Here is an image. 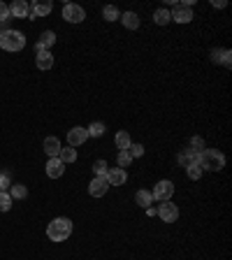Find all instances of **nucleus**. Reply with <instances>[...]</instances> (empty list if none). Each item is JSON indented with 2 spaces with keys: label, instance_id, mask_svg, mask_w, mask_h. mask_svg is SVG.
<instances>
[{
  "label": "nucleus",
  "instance_id": "obj_23",
  "mask_svg": "<svg viewBox=\"0 0 232 260\" xmlns=\"http://www.w3.org/2000/svg\"><path fill=\"white\" fill-rule=\"evenodd\" d=\"M7 193L12 195V200H26L28 197V189L23 186V184H12Z\"/></svg>",
  "mask_w": 232,
  "mask_h": 260
},
{
  "label": "nucleus",
  "instance_id": "obj_8",
  "mask_svg": "<svg viewBox=\"0 0 232 260\" xmlns=\"http://www.w3.org/2000/svg\"><path fill=\"white\" fill-rule=\"evenodd\" d=\"M89 140V133H86V128L81 126H74L72 130H68V146H72V149H77V146H81V144Z\"/></svg>",
  "mask_w": 232,
  "mask_h": 260
},
{
  "label": "nucleus",
  "instance_id": "obj_19",
  "mask_svg": "<svg viewBox=\"0 0 232 260\" xmlns=\"http://www.w3.org/2000/svg\"><path fill=\"white\" fill-rule=\"evenodd\" d=\"M30 7L35 12V17H49L51 9H54V2H49V0H37V2H33Z\"/></svg>",
  "mask_w": 232,
  "mask_h": 260
},
{
  "label": "nucleus",
  "instance_id": "obj_17",
  "mask_svg": "<svg viewBox=\"0 0 232 260\" xmlns=\"http://www.w3.org/2000/svg\"><path fill=\"white\" fill-rule=\"evenodd\" d=\"M197 158H200V153L193 151L190 146H186L184 151L179 153V163H181V167H190V165H197Z\"/></svg>",
  "mask_w": 232,
  "mask_h": 260
},
{
  "label": "nucleus",
  "instance_id": "obj_34",
  "mask_svg": "<svg viewBox=\"0 0 232 260\" xmlns=\"http://www.w3.org/2000/svg\"><path fill=\"white\" fill-rule=\"evenodd\" d=\"M5 21H9V5L0 2V24H5Z\"/></svg>",
  "mask_w": 232,
  "mask_h": 260
},
{
  "label": "nucleus",
  "instance_id": "obj_5",
  "mask_svg": "<svg viewBox=\"0 0 232 260\" xmlns=\"http://www.w3.org/2000/svg\"><path fill=\"white\" fill-rule=\"evenodd\" d=\"M156 214L161 216L162 223H174L179 218V207L172 202V200H167V202H158V209H156Z\"/></svg>",
  "mask_w": 232,
  "mask_h": 260
},
{
  "label": "nucleus",
  "instance_id": "obj_4",
  "mask_svg": "<svg viewBox=\"0 0 232 260\" xmlns=\"http://www.w3.org/2000/svg\"><path fill=\"white\" fill-rule=\"evenodd\" d=\"M151 195H153L156 202H167V200H172V195H174V184H172L170 179L158 181V184L153 186Z\"/></svg>",
  "mask_w": 232,
  "mask_h": 260
},
{
  "label": "nucleus",
  "instance_id": "obj_31",
  "mask_svg": "<svg viewBox=\"0 0 232 260\" xmlns=\"http://www.w3.org/2000/svg\"><path fill=\"white\" fill-rule=\"evenodd\" d=\"M202 167L200 165H190V167H186V174H188V179H193V181H197L200 177H202Z\"/></svg>",
  "mask_w": 232,
  "mask_h": 260
},
{
  "label": "nucleus",
  "instance_id": "obj_30",
  "mask_svg": "<svg viewBox=\"0 0 232 260\" xmlns=\"http://www.w3.org/2000/svg\"><path fill=\"white\" fill-rule=\"evenodd\" d=\"M9 186H12V177H9V172H0V193H7Z\"/></svg>",
  "mask_w": 232,
  "mask_h": 260
},
{
  "label": "nucleus",
  "instance_id": "obj_14",
  "mask_svg": "<svg viewBox=\"0 0 232 260\" xmlns=\"http://www.w3.org/2000/svg\"><path fill=\"white\" fill-rule=\"evenodd\" d=\"M42 149H45V153L49 156V158H58V153H61V149H63V146H61V140L51 135V137H46V140H45Z\"/></svg>",
  "mask_w": 232,
  "mask_h": 260
},
{
  "label": "nucleus",
  "instance_id": "obj_35",
  "mask_svg": "<svg viewBox=\"0 0 232 260\" xmlns=\"http://www.w3.org/2000/svg\"><path fill=\"white\" fill-rule=\"evenodd\" d=\"M211 7L223 9V7H228V2H225V0H211Z\"/></svg>",
  "mask_w": 232,
  "mask_h": 260
},
{
  "label": "nucleus",
  "instance_id": "obj_2",
  "mask_svg": "<svg viewBox=\"0 0 232 260\" xmlns=\"http://www.w3.org/2000/svg\"><path fill=\"white\" fill-rule=\"evenodd\" d=\"M197 165L207 172H221L225 167V156L218 149H205V151H200Z\"/></svg>",
  "mask_w": 232,
  "mask_h": 260
},
{
  "label": "nucleus",
  "instance_id": "obj_15",
  "mask_svg": "<svg viewBox=\"0 0 232 260\" xmlns=\"http://www.w3.org/2000/svg\"><path fill=\"white\" fill-rule=\"evenodd\" d=\"M35 65H37V70H51L54 68V54L51 51H37Z\"/></svg>",
  "mask_w": 232,
  "mask_h": 260
},
{
  "label": "nucleus",
  "instance_id": "obj_26",
  "mask_svg": "<svg viewBox=\"0 0 232 260\" xmlns=\"http://www.w3.org/2000/svg\"><path fill=\"white\" fill-rule=\"evenodd\" d=\"M102 17H105L107 24H112V21H118V19H121V12H118L114 5H107V7L102 9Z\"/></svg>",
  "mask_w": 232,
  "mask_h": 260
},
{
  "label": "nucleus",
  "instance_id": "obj_1",
  "mask_svg": "<svg viewBox=\"0 0 232 260\" xmlns=\"http://www.w3.org/2000/svg\"><path fill=\"white\" fill-rule=\"evenodd\" d=\"M72 228H74V225H72L70 218L58 216V218H54L51 223L46 225V237H49L51 242H65V239H70Z\"/></svg>",
  "mask_w": 232,
  "mask_h": 260
},
{
  "label": "nucleus",
  "instance_id": "obj_9",
  "mask_svg": "<svg viewBox=\"0 0 232 260\" xmlns=\"http://www.w3.org/2000/svg\"><path fill=\"white\" fill-rule=\"evenodd\" d=\"M107 189H109V184L105 177H93L89 184V195L91 197H102V195H107Z\"/></svg>",
  "mask_w": 232,
  "mask_h": 260
},
{
  "label": "nucleus",
  "instance_id": "obj_13",
  "mask_svg": "<svg viewBox=\"0 0 232 260\" xmlns=\"http://www.w3.org/2000/svg\"><path fill=\"white\" fill-rule=\"evenodd\" d=\"M28 9H30V2H26V0H14V2L9 5V17L26 19L28 17Z\"/></svg>",
  "mask_w": 232,
  "mask_h": 260
},
{
  "label": "nucleus",
  "instance_id": "obj_25",
  "mask_svg": "<svg viewBox=\"0 0 232 260\" xmlns=\"http://www.w3.org/2000/svg\"><path fill=\"white\" fill-rule=\"evenodd\" d=\"M105 130H107V126H105L102 121H93V123L86 128L89 137H102V135H105Z\"/></svg>",
  "mask_w": 232,
  "mask_h": 260
},
{
  "label": "nucleus",
  "instance_id": "obj_24",
  "mask_svg": "<svg viewBox=\"0 0 232 260\" xmlns=\"http://www.w3.org/2000/svg\"><path fill=\"white\" fill-rule=\"evenodd\" d=\"M153 21H156L158 26H167V24L172 21V17H170V9H165V7L156 9V12H153Z\"/></svg>",
  "mask_w": 232,
  "mask_h": 260
},
{
  "label": "nucleus",
  "instance_id": "obj_3",
  "mask_svg": "<svg viewBox=\"0 0 232 260\" xmlns=\"http://www.w3.org/2000/svg\"><path fill=\"white\" fill-rule=\"evenodd\" d=\"M26 47V35L21 33V30H5V33H0V49H5V51H21Z\"/></svg>",
  "mask_w": 232,
  "mask_h": 260
},
{
  "label": "nucleus",
  "instance_id": "obj_32",
  "mask_svg": "<svg viewBox=\"0 0 232 260\" xmlns=\"http://www.w3.org/2000/svg\"><path fill=\"white\" fill-rule=\"evenodd\" d=\"M128 153L133 156V158H142L144 156V144H130V149H128Z\"/></svg>",
  "mask_w": 232,
  "mask_h": 260
},
{
  "label": "nucleus",
  "instance_id": "obj_12",
  "mask_svg": "<svg viewBox=\"0 0 232 260\" xmlns=\"http://www.w3.org/2000/svg\"><path fill=\"white\" fill-rule=\"evenodd\" d=\"M56 45V33L54 30H45L35 45V51H51V47Z\"/></svg>",
  "mask_w": 232,
  "mask_h": 260
},
{
  "label": "nucleus",
  "instance_id": "obj_20",
  "mask_svg": "<svg viewBox=\"0 0 232 260\" xmlns=\"http://www.w3.org/2000/svg\"><path fill=\"white\" fill-rule=\"evenodd\" d=\"M118 21H121L128 30H137V28H139V17H137V12H123Z\"/></svg>",
  "mask_w": 232,
  "mask_h": 260
},
{
  "label": "nucleus",
  "instance_id": "obj_7",
  "mask_svg": "<svg viewBox=\"0 0 232 260\" xmlns=\"http://www.w3.org/2000/svg\"><path fill=\"white\" fill-rule=\"evenodd\" d=\"M170 17H172V21H177V24H190V21H193V9L188 7V5H184V2H177V5L172 7Z\"/></svg>",
  "mask_w": 232,
  "mask_h": 260
},
{
  "label": "nucleus",
  "instance_id": "obj_16",
  "mask_svg": "<svg viewBox=\"0 0 232 260\" xmlns=\"http://www.w3.org/2000/svg\"><path fill=\"white\" fill-rule=\"evenodd\" d=\"M211 61H214L216 65H225V68H230L232 51H230V49H214V51H211Z\"/></svg>",
  "mask_w": 232,
  "mask_h": 260
},
{
  "label": "nucleus",
  "instance_id": "obj_11",
  "mask_svg": "<svg viewBox=\"0 0 232 260\" xmlns=\"http://www.w3.org/2000/svg\"><path fill=\"white\" fill-rule=\"evenodd\" d=\"M107 184L109 186H123L125 181H128V172L121 170V167H112V170H107Z\"/></svg>",
  "mask_w": 232,
  "mask_h": 260
},
{
  "label": "nucleus",
  "instance_id": "obj_27",
  "mask_svg": "<svg viewBox=\"0 0 232 260\" xmlns=\"http://www.w3.org/2000/svg\"><path fill=\"white\" fill-rule=\"evenodd\" d=\"M130 163H133V156H130L128 151H118V153H116V165H118L121 170H125Z\"/></svg>",
  "mask_w": 232,
  "mask_h": 260
},
{
  "label": "nucleus",
  "instance_id": "obj_21",
  "mask_svg": "<svg viewBox=\"0 0 232 260\" xmlns=\"http://www.w3.org/2000/svg\"><path fill=\"white\" fill-rule=\"evenodd\" d=\"M58 161L63 165H72V163L77 161V149H72V146H63L61 153H58Z\"/></svg>",
  "mask_w": 232,
  "mask_h": 260
},
{
  "label": "nucleus",
  "instance_id": "obj_28",
  "mask_svg": "<svg viewBox=\"0 0 232 260\" xmlns=\"http://www.w3.org/2000/svg\"><path fill=\"white\" fill-rule=\"evenodd\" d=\"M93 174H95V177H107V161L93 163Z\"/></svg>",
  "mask_w": 232,
  "mask_h": 260
},
{
  "label": "nucleus",
  "instance_id": "obj_18",
  "mask_svg": "<svg viewBox=\"0 0 232 260\" xmlns=\"http://www.w3.org/2000/svg\"><path fill=\"white\" fill-rule=\"evenodd\" d=\"M114 144H116V149H118V151H128V149H130V144H133L130 133H128V130H118L116 137H114Z\"/></svg>",
  "mask_w": 232,
  "mask_h": 260
},
{
  "label": "nucleus",
  "instance_id": "obj_22",
  "mask_svg": "<svg viewBox=\"0 0 232 260\" xmlns=\"http://www.w3.org/2000/svg\"><path fill=\"white\" fill-rule=\"evenodd\" d=\"M151 202H153V195H151V190H137L135 193V205H139V207H151Z\"/></svg>",
  "mask_w": 232,
  "mask_h": 260
},
{
  "label": "nucleus",
  "instance_id": "obj_29",
  "mask_svg": "<svg viewBox=\"0 0 232 260\" xmlns=\"http://www.w3.org/2000/svg\"><path fill=\"white\" fill-rule=\"evenodd\" d=\"M12 205H14L12 195H9V193H0V212H9Z\"/></svg>",
  "mask_w": 232,
  "mask_h": 260
},
{
  "label": "nucleus",
  "instance_id": "obj_6",
  "mask_svg": "<svg viewBox=\"0 0 232 260\" xmlns=\"http://www.w3.org/2000/svg\"><path fill=\"white\" fill-rule=\"evenodd\" d=\"M63 19H65L68 24H81V21L86 19V12H84L81 5L68 2V5H63Z\"/></svg>",
  "mask_w": 232,
  "mask_h": 260
},
{
  "label": "nucleus",
  "instance_id": "obj_10",
  "mask_svg": "<svg viewBox=\"0 0 232 260\" xmlns=\"http://www.w3.org/2000/svg\"><path fill=\"white\" fill-rule=\"evenodd\" d=\"M45 172H46V177H49V179H61L63 172H65V165H63L58 158H49L46 165H45Z\"/></svg>",
  "mask_w": 232,
  "mask_h": 260
},
{
  "label": "nucleus",
  "instance_id": "obj_33",
  "mask_svg": "<svg viewBox=\"0 0 232 260\" xmlns=\"http://www.w3.org/2000/svg\"><path fill=\"white\" fill-rule=\"evenodd\" d=\"M190 149H193V151H205V140H202V137H193V140H190Z\"/></svg>",
  "mask_w": 232,
  "mask_h": 260
}]
</instances>
